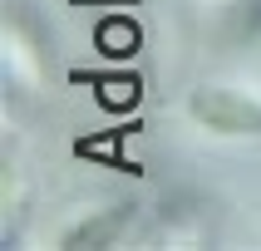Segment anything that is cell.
I'll return each instance as SVG.
<instances>
[{"instance_id":"cell-3","label":"cell","mask_w":261,"mask_h":251,"mask_svg":"<svg viewBox=\"0 0 261 251\" xmlns=\"http://www.w3.org/2000/svg\"><path fill=\"white\" fill-rule=\"evenodd\" d=\"M99 44H103V54H133L138 49V30L128 20H109V25H99Z\"/></svg>"},{"instance_id":"cell-1","label":"cell","mask_w":261,"mask_h":251,"mask_svg":"<svg viewBox=\"0 0 261 251\" xmlns=\"http://www.w3.org/2000/svg\"><path fill=\"white\" fill-rule=\"evenodd\" d=\"M192 114L202 118L207 128H217V133H261V108L232 99V94H212V89H202V94L192 99Z\"/></svg>"},{"instance_id":"cell-2","label":"cell","mask_w":261,"mask_h":251,"mask_svg":"<svg viewBox=\"0 0 261 251\" xmlns=\"http://www.w3.org/2000/svg\"><path fill=\"white\" fill-rule=\"evenodd\" d=\"M123 221H128V207H114L109 217H94V221H84L79 232H69V236H64V246H94V241L103 246V241H114V232L123 227Z\"/></svg>"},{"instance_id":"cell-4","label":"cell","mask_w":261,"mask_h":251,"mask_svg":"<svg viewBox=\"0 0 261 251\" xmlns=\"http://www.w3.org/2000/svg\"><path fill=\"white\" fill-rule=\"evenodd\" d=\"M133 99H138V84H133V79H109V84H103V103H109V108H128Z\"/></svg>"}]
</instances>
